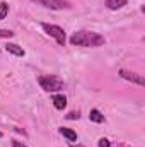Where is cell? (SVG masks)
Wrapping results in <instances>:
<instances>
[{
	"mask_svg": "<svg viewBox=\"0 0 145 147\" xmlns=\"http://www.w3.org/2000/svg\"><path fill=\"white\" fill-rule=\"evenodd\" d=\"M106 39L103 34L94 33V31H77L70 36V45L73 46H85V48H96L103 46Z\"/></svg>",
	"mask_w": 145,
	"mask_h": 147,
	"instance_id": "cell-1",
	"label": "cell"
},
{
	"mask_svg": "<svg viewBox=\"0 0 145 147\" xmlns=\"http://www.w3.org/2000/svg\"><path fill=\"white\" fill-rule=\"evenodd\" d=\"M38 82H39V87H43V91L46 92H58L65 87V82L56 75H39Z\"/></svg>",
	"mask_w": 145,
	"mask_h": 147,
	"instance_id": "cell-2",
	"label": "cell"
},
{
	"mask_svg": "<svg viewBox=\"0 0 145 147\" xmlns=\"http://www.w3.org/2000/svg\"><path fill=\"white\" fill-rule=\"evenodd\" d=\"M41 28H43V31H44L48 36H51L58 45L65 46V43H67V34H65L63 28H60V26H56V24H48V22H41Z\"/></svg>",
	"mask_w": 145,
	"mask_h": 147,
	"instance_id": "cell-3",
	"label": "cell"
},
{
	"mask_svg": "<svg viewBox=\"0 0 145 147\" xmlns=\"http://www.w3.org/2000/svg\"><path fill=\"white\" fill-rule=\"evenodd\" d=\"M31 2H36L38 5H41L44 9H50V10L68 9V2H65V0H31Z\"/></svg>",
	"mask_w": 145,
	"mask_h": 147,
	"instance_id": "cell-4",
	"label": "cell"
},
{
	"mask_svg": "<svg viewBox=\"0 0 145 147\" xmlns=\"http://www.w3.org/2000/svg\"><path fill=\"white\" fill-rule=\"evenodd\" d=\"M118 74H119V77H123L125 80H128V82H132V84H137V86H140V87L145 86V79L140 74L130 72V70H125V69H119Z\"/></svg>",
	"mask_w": 145,
	"mask_h": 147,
	"instance_id": "cell-5",
	"label": "cell"
},
{
	"mask_svg": "<svg viewBox=\"0 0 145 147\" xmlns=\"http://www.w3.org/2000/svg\"><path fill=\"white\" fill-rule=\"evenodd\" d=\"M5 51H9L10 55H15V57H24L26 51L22 50V46L15 45V43H7L5 45Z\"/></svg>",
	"mask_w": 145,
	"mask_h": 147,
	"instance_id": "cell-6",
	"label": "cell"
},
{
	"mask_svg": "<svg viewBox=\"0 0 145 147\" xmlns=\"http://www.w3.org/2000/svg\"><path fill=\"white\" fill-rule=\"evenodd\" d=\"M51 101H53V106L56 110H65V106H67V98L63 94H53Z\"/></svg>",
	"mask_w": 145,
	"mask_h": 147,
	"instance_id": "cell-7",
	"label": "cell"
},
{
	"mask_svg": "<svg viewBox=\"0 0 145 147\" xmlns=\"http://www.w3.org/2000/svg\"><path fill=\"white\" fill-rule=\"evenodd\" d=\"M58 132H60V135H63L68 142H75L77 140V134L73 132L72 128H67V127H60L58 128Z\"/></svg>",
	"mask_w": 145,
	"mask_h": 147,
	"instance_id": "cell-8",
	"label": "cell"
},
{
	"mask_svg": "<svg viewBox=\"0 0 145 147\" xmlns=\"http://www.w3.org/2000/svg\"><path fill=\"white\" fill-rule=\"evenodd\" d=\"M126 2L128 0H106V7H108L109 10H118L121 7H125Z\"/></svg>",
	"mask_w": 145,
	"mask_h": 147,
	"instance_id": "cell-9",
	"label": "cell"
},
{
	"mask_svg": "<svg viewBox=\"0 0 145 147\" xmlns=\"http://www.w3.org/2000/svg\"><path fill=\"white\" fill-rule=\"evenodd\" d=\"M89 120L94 121V123H103V121H104V115H103L99 110H91V113H89Z\"/></svg>",
	"mask_w": 145,
	"mask_h": 147,
	"instance_id": "cell-10",
	"label": "cell"
},
{
	"mask_svg": "<svg viewBox=\"0 0 145 147\" xmlns=\"http://www.w3.org/2000/svg\"><path fill=\"white\" fill-rule=\"evenodd\" d=\"M9 14V3L7 2H0V21L5 19Z\"/></svg>",
	"mask_w": 145,
	"mask_h": 147,
	"instance_id": "cell-11",
	"label": "cell"
},
{
	"mask_svg": "<svg viewBox=\"0 0 145 147\" xmlns=\"http://www.w3.org/2000/svg\"><path fill=\"white\" fill-rule=\"evenodd\" d=\"M0 38H14V33L9 29H0Z\"/></svg>",
	"mask_w": 145,
	"mask_h": 147,
	"instance_id": "cell-12",
	"label": "cell"
},
{
	"mask_svg": "<svg viewBox=\"0 0 145 147\" xmlns=\"http://www.w3.org/2000/svg\"><path fill=\"white\" fill-rule=\"evenodd\" d=\"M97 147H111V142H109L108 139H99V142H97Z\"/></svg>",
	"mask_w": 145,
	"mask_h": 147,
	"instance_id": "cell-13",
	"label": "cell"
},
{
	"mask_svg": "<svg viewBox=\"0 0 145 147\" xmlns=\"http://www.w3.org/2000/svg\"><path fill=\"white\" fill-rule=\"evenodd\" d=\"M67 118H68V120H79V118H80V115H79V111H72V113H68V115H67Z\"/></svg>",
	"mask_w": 145,
	"mask_h": 147,
	"instance_id": "cell-14",
	"label": "cell"
},
{
	"mask_svg": "<svg viewBox=\"0 0 145 147\" xmlns=\"http://www.w3.org/2000/svg\"><path fill=\"white\" fill-rule=\"evenodd\" d=\"M12 147H28V146H24V144L19 142V140H12Z\"/></svg>",
	"mask_w": 145,
	"mask_h": 147,
	"instance_id": "cell-15",
	"label": "cell"
},
{
	"mask_svg": "<svg viewBox=\"0 0 145 147\" xmlns=\"http://www.w3.org/2000/svg\"><path fill=\"white\" fill-rule=\"evenodd\" d=\"M2 137H3V134H2V132H0V139H2Z\"/></svg>",
	"mask_w": 145,
	"mask_h": 147,
	"instance_id": "cell-16",
	"label": "cell"
}]
</instances>
